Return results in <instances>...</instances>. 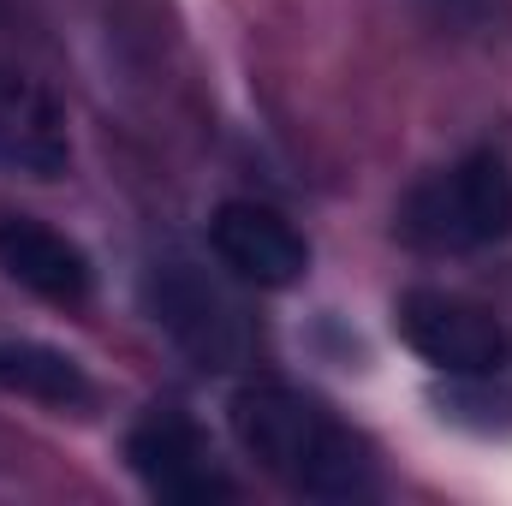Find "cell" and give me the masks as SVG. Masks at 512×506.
Wrapping results in <instances>:
<instances>
[{"mask_svg":"<svg viewBox=\"0 0 512 506\" xmlns=\"http://www.w3.org/2000/svg\"><path fill=\"white\" fill-rule=\"evenodd\" d=\"M233 429H239V447L256 465L304 501H364V495H376L370 447L334 411H322L310 393H298L286 381L239 387Z\"/></svg>","mask_w":512,"mask_h":506,"instance_id":"6da1fadb","label":"cell"},{"mask_svg":"<svg viewBox=\"0 0 512 506\" xmlns=\"http://www.w3.org/2000/svg\"><path fill=\"white\" fill-rule=\"evenodd\" d=\"M399 233L423 251H483L512 233V173L501 155L477 149L465 161H453L447 173L423 179L405 209H399Z\"/></svg>","mask_w":512,"mask_h":506,"instance_id":"7a4b0ae2","label":"cell"},{"mask_svg":"<svg viewBox=\"0 0 512 506\" xmlns=\"http://www.w3.org/2000/svg\"><path fill=\"white\" fill-rule=\"evenodd\" d=\"M393 328L423 364H435L447 376H495L512 358L507 322L459 292H435V286L405 292L393 304Z\"/></svg>","mask_w":512,"mask_h":506,"instance_id":"3957f363","label":"cell"},{"mask_svg":"<svg viewBox=\"0 0 512 506\" xmlns=\"http://www.w3.org/2000/svg\"><path fill=\"white\" fill-rule=\"evenodd\" d=\"M126 459L143 477V489L161 501H233L239 495V483L221 471L209 435L173 405H155L137 417V429L126 435Z\"/></svg>","mask_w":512,"mask_h":506,"instance_id":"277c9868","label":"cell"},{"mask_svg":"<svg viewBox=\"0 0 512 506\" xmlns=\"http://www.w3.org/2000/svg\"><path fill=\"white\" fill-rule=\"evenodd\" d=\"M209 245L221 256V268H233L251 286H292L310 268V245L292 233L286 215L262 203H221L209 221Z\"/></svg>","mask_w":512,"mask_h":506,"instance_id":"5b68a950","label":"cell"},{"mask_svg":"<svg viewBox=\"0 0 512 506\" xmlns=\"http://www.w3.org/2000/svg\"><path fill=\"white\" fill-rule=\"evenodd\" d=\"M66 161H72V143L54 96L24 72H0V167L54 179L66 173Z\"/></svg>","mask_w":512,"mask_h":506,"instance_id":"8992f818","label":"cell"},{"mask_svg":"<svg viewBox=\"0 0 512 506\" xmlns=\"http://www.w3.org/2000/svg\"><path fill=\"white\" fill-rule=\"evenodd\" d=\"M0 268L48 304H84L90 298V256L66 233H54L48 221L6 215L0 221Z\"/></svg>","mask_w":512,"mask_h":506,"instance_id":"52a82bcc","label":"cell"},{"mask_svg":"<svg viewBox=\"0 0 512 506\" xmlns=\"http://www.w3.org/2000/svg\"><path fill=\"white\" fill-rule=\"evenodd\" d=\"M155 310H161V322L173 328V340L191 346L203 364H233V358H245V346H251L245 316H239L221 292H209L197 274H185V268H173V274L155 286Z\"/></svg>","mask_w":512,"mask_h":506,"instance_id":"ba28073f","label":"cell"},{"mask_svg":"<svg viewBox=\"0 0 512 506\" xmlns=\"http://www.w3.org/2000/svg\"><path fill=\"white\" fill-rule=\"evenodd\" d=\"M0 393L36 399V405H54V411H78V405L96 399L90 376L66 352L36 346V340H0Z\"/></svg>","mask_w":512,"mask_h":506,"instance_id":"9c48e42d","label":"cell"}]
</instances>
